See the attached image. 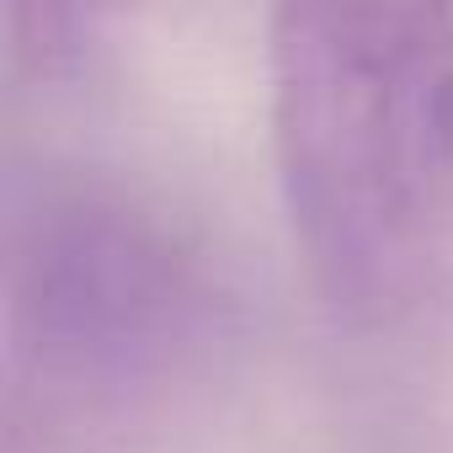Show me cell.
I'll use <instances>...</instances> for the list:
<instances>
[{
    "instance_id": "1",
    "label": "cell",
    "mask_w": 453,
    "mask_h": 453,
    "mask_svg": "<svg viewBox=\"0 0 453 453\" xmlns=\"http://www.w3.org/2000/svg\"><path fill=\"white\" fill-rule=\"evenodd\" d=\"M283 208L320 299L400 331L453 288V12L283 6L267 38Z\"/></svg>"
}]
</instances>
